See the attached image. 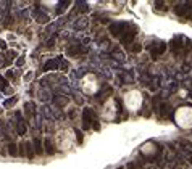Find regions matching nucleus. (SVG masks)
I'll return each mask as SVG.
<instances>
[{
	"mask_svg": "<svg viewBox=\"0 0 192 169\" xmlns=\"http://www.w3.org/2000/svg\"><path fill=\"white\" fill-rule=\"evenodd\" d=\"M174 119H176V122L179 127H183V129H191L192 127V108L183 106V108L176 110Z\"/></svg>",
	"mask_w": 192,
	"mask_h": 169,
	"instance_id": "f257e3e1",
	"label": "nucleus"
},
{
	"mask_svg": "<svg viewBox=\"0 0 192 169\" xmlns=\"http://www.w3.org/2000/svg\"><path fill=\"white\" fill-rule=\"evenodd\" d=\"M124 102H126V106L129 110H137L140 106V103H142V97H140L139 92H129L124 97Z\"/></svg>",
	"mask_w": 192,
	"mask_h": 169,
	"instance_id": "f03ea898",
	"label": "nucleus"
},
{
	"mask_svg": "<svg viewBox=\"0 0 192 169\" xmlns=\"http://www.w3.org/2000/svg\"><path fill=\"white\" fill-rule=\"evenodd\" d=\"M82 90L86 92V94H94L95 90H97V81H95V76L94 74H89L86 76L84 79H82Z\"/></svg>",
	"mask_w": 192,
	"mask_h": 169,
	"instance_id": "7ed1b4c3",
	"label": "nucleus"
},
{
	"mask_svg": "<svg viewBox=\"0 0 192 169\" xmlns=\"http://www.w3.org/2000/svg\"><path fill=\"white\" fill-rule=\"evenodd\" d=\"M15 103H16V97H13V98H10L8 102L5 103V106H12V105H15Z\"/></svg>",
	"mask_w": 192,
	"mask_h": 169,
	"instance_id": "20e7f679",
	"label": "nucleus"
},
{
	"mask_svg": "<svg viewBox=\"0 0 192 169\" xmlns=\"http://www.w3.org/2000/svg\"><path fill=\"white\" fill-rule=\"evenodd\" d=\"M10 153H12L13 156L16 155V147H15V145H10Z\"/></svg>",
	"mask_w": 192,
	"mask_h": 169,
	"instance_id": "39448f33",
	"label": "nucleus"
},
{
	"mask_svg": "<svg viewBox=\"0 0 192 169\" xmlns=\"http://www.w3.org/2000/svg\"><path fill=\"white\" fill-rule=\"evenodd\" d=\"M5 85H6L5 79H3V77H0V89H3V87H5Z\"/></svg>",
	"mask_w": 192,
	"mask_h": 169,
	"instance_id": "423d86ee",
	"label": "nucleus"
},
{
	"mask_svg": "<svg viewBox=\"0 0 192 169\" xmlns=\"http://www.w3.org/2000/svg\"><path fill=\"white\" fill-rule=\"evenodd\" d=\"M23 63H24V58H23V57H21V58H19V60H18V66H21V64H23Z\"/></svg>",
	"mask_w": 192,
	"mask_h": 169,
	"instance_id": "0eeeda50",
	"label": "nucleus"
},
{
	"mask_svg": "<svg viewBox=\"0 0 192 169\" xmlns=\"http://www.w3.org/2000/svg\"><path fill=\"white\" fill-rule=\"evenodd\" d=\"M0 97H2V95H0Z\"/></svg>",
	"mask_w": 192,
	"mask_h": 169,
	"instance_id": "6e6552de",
	"label": "nucleus"
}]
</instances>
